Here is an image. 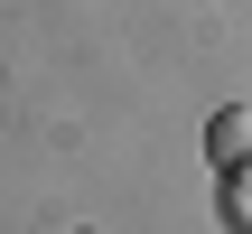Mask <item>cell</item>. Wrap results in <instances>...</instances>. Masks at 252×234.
<instances>
[{"mask_svg":"<svg viewBox=\"0 0 252 234\" xmlns=\"http://www.w3.org/2000/svg\"><path fill=\"white\" fill-rule=\"evenodd\" d=\"M206 159H215V169H234V178L252 169V103H224V113L206 122Z\"/></svg>","mask_w":252,"mask_h":234,"instance_id":"obj_1","label":"cell"}]
</instances>
